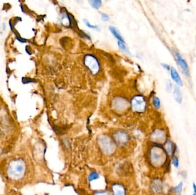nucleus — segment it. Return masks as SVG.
Segmentation results:
<instances>
[{"label":"nucleus","instance_id":"24","mask_svg":"<svg viewBox=\"0 0 196 195\" xmlns=\"http://www.w3.org/2000/svg\"><path fill=\"white\" fill-rule=\"evenodd\" d=\"M193 189H194V193H193V195H196V185L195 184H193Z\"/></svg>","mask_w":196,"mask_h":195},{"label":"nucleus","instance_id":"10","mask_svg":"<svg viewBox=\"0 0 196 195\" xmlns=\"http://www.w3.org/2000/svg\"><path fill=\"white\" fill-rule=\"evenodd\" d=\"M173 95H174V97L175 100L178 103H181L182 101V93L181 92L180 89L178 86H175L174 88V92H173Z\"/></svg>","mask_w":196,"mask_h":195},{"label":"nucleus","instance_id":"16","mask_svg":"<svg viewBox=\"0 0 196 195\" xmlns=\"http://www.w3.org/2000/svg\"><path fill=\"white\" fill-rule=\"evenodd\" d=\"M22 82L24 84H29V83H31V82H35L36 81L32 78H29V77H23L22 78Z\"/></svg>","mask_w":196,"mask_h":195},{"label":"nucleus","instance_id":"12","mask_svg":"<svg viewBox=\"0 0 196 195\" xmlns=\"http://www.w3.org/2000/svg\"><path fill=\"white\" fill-rule=\"evenodd\" d=\"M99 178V175L96 172H92L88 176V181L89 182H92L93 181L96 180Z\"/></svg>","mask_w":196,"mask_h":195},{"label":"nucleus","instance_id":"21","mask_svg":"<svg viewBox=\"0 0 196 195\" xmlns=\"http://www.w3.org/2000/svg\"><path fill=\"white\" fill-rule=\"evenodd\" d=\"M166 89L169 92H170L172 89V84L170 80H168V82H166Z\"/></svg>","mask_w":196,"mask_h":195},{"label":"nucleus","instance_id":"23","mask_svg":"<svg viewBox=\"0 0 196 195\" xmlns=\"http://www.w3.org/2000/svg\"><path fill=\"white\" fill-rule=\"evenodd\" d=\"M162 66L165 69H166V70H170V69H170V66L169 65H168V64H162Z\"/></svg>","mask_w":196,"mask_h":195},{"label":"nucleus","instance_id":"15","mask_svg":"<svg viewBox=\"0 0 196 195\" xmlns=\"http://www.w3.org/2000/svg\"><path fill=\"white\" fill-rule=\"evenodd\" d=\"M153 105L156 108V109H159L161 106V101L160 100L156 97H154L153 98Z\"/></svg>","mask_w":196,"mask_h":195},{"label":"nucleus","instance_id":"2","mask_svg":"<svg viewBox=\"0 0 196 195\" xmlns=\"http://www.w3.org/2000/svg\"><path fill=\"white\" fill-rule=\"evenodd\" d=\"M114 144L111 140L106 136H103L99 139L100 148L104 153L107 154H110L113 152L115 149Z\"/></svg>","mask_w":196,"mask_h":195},{"label":"nucleus","instance_id":"4","mask_svg":"<svg viewBox=\"0 0 196 195\" xmlns=\"http://www.w3.org/2000/svg\"><path fill=\"white\" fill-rule=\"evenodd\" d=\"M146 102L144 98L140 96H137L132 100V107L134 110L136 112H142L145 109Z\"/></svg>","mask_w":196,"mask_h":195},{"label":"nucleus","instance_id":"8","mask_svg":"<svg viewBox=\"0 0 196 195\" xmlns=\"http://www.w3.org/2000/svg\"><path fill=\"white\" fill-rule=\"evenodd\" d=\"M113 195H125V189L123 185L116 184L112 186Z\"/></svg>","mask_w":196,"mask_h":195},{"label":"nucleus","instance_id":"14","mask_svg":"<svg viewBox=\"0 0 196 195\" xmlns=\"http://www.w3.org/2000/svg\"><path fill=\"white\" fill-rule=\"evenodd\" d=\"M182 187H183V183H181L177 186L174 187V193L177 195L181 194V193L182 192Z\"/></svg>","mask_w":196,"mask_h":195},{"label":"nucleus","instance_id":"18","mask_svg":"<svg viewBox=\"0 0 196 195\" xmlns=\"http://www.w3.org/2000/svg\"><path fill=\"white\" fill-rule=\"evenodd\" d=\"M84 21L85 22V25H86L88 27H89L90 28L94 29H95V30H99L98 26H97L96 25H92L90 24V23L88 22V21L86 20H84Z\"/></svg>","mask_w":196,"mask_h":195},{"label":"nucleus","instance_id":"22","mask_svg":"<svg viewBox=\"0 0 196 195\" xmlns=\"http://www.w3.org/2000/svg\"><path fill=\"white\" fill-rule=\"evenodd\" d=\"M95 195H110V194L106 191H99L96 193Z\"/></svg>","mask_w":196,"mask_h":195},{"label":"nucleus","instance_id":"17","mask_svg":"<svg viewBox=\"0 0 196 195\" xmlns=\"http://www.w3.org/2000/svg\"><path fill=\"white\" fill-rule=\"evenodd\" d=\"M118 44V46H119V48H120L122 50H123V51L125 53H129L128 49H127L126 46L124 45V43H123V42H120V41H119Z\"/></svg>","mask_w":196,"mask_h":195},{"label":"nucleus","instance_id":"20","mask_svg":"<svg viewBox=\"0 0 196 195\" xmlns=\"http://www.w3.org/2000/svg\"><path fill=\"white\" fill-rule=\"evenodd\" d=\"M101 18L103 21H107L109 20V17L106 13H102L101 14Z\"/></svg>","mask_w":196,"mask_h":195},{"label":"nucleus","instance_id":"7","mask_svg":"<svg viewBox=\"0 0 196 195\" xmlns=\"http://www.w3.org/2000/svg\"><path fill=\"white\" fill-rule=\"evenodd\" d=\"M170 73L173 80L176 82L177 84L180 86H183V82H182V80L179 74L177 72L176 69L174 68H172V69H170Z\"/></svg>","mask_w":196,"mask_h":195},{"label":"nucleus","instance_id":"9","mask_svg":"<svg viewBox=\"0 0 196 195\" xmlns=\"http://www.w3.org/2000/svg\"><path fill=\"white\" fill-rule=\"evenodd\" d=\"M160 150L157 149H154L152 150L151 153V159L152 160V162L154 163H160L159 162L162 159V154H160Z\"/></svg>","mask_w":196,"mask_h":195},{"label":"nucleus","instance_id":"3","mask_svg":"<svg viewBox=\"0 0 196 195\" xmlns=\"http://www.w3.org/2000/svg\"><path fill=\"white\" fill-rule=\"evenodd\" d=\"M84 63L93 74H96L99 69V65L96 58L91 55H88L84 58Z\"/></svg>","mask_w":196,"mask_h":195},{"label":"nucleus","instance_id":"5","mask_svg":"<svg viewBox=\"0 0 196 195\" xmlns=\"http://www.w3.org/2000/svg\"><path fill=\"white\" fill-rule=\"evenodd\" d=\"M174 56L176 57L177 62L178 63V65L180 66L185 75H186V76H189V66L187 62L181 56L180 54L178 52H177L176 50H174Z\"/></svg>","mask_w":196,"mask_h":195},{"label":"nucleus","instance_id":"19","mask_svg":"<svg viewBox=\"0 0 196 195\" xmlns=\"http://www.w3.org/2000/svg\"><path fill=\"white\" fill-rule=\"evenodd\" d=\"M173 164L174 165V166L175 167H177L179 166V160L178 159V157H174L173 159Z\"/></svg>","mask_w":196,"mask_h":195},{"label":"nucleus","instance_id":"1","mask_svg":"<svg viewBox=\"0 0 196 195\" xmlns=\"http://www.w3.org/2000/svg\"><path fill=\"white\" fill-rule=\"evenodd\" d=\"M25 172V164L21 159H15L10 162L8 169V173L11 178L20 179L24 176Z\"/></svg>","mask_w":196,"mask_h":195},{"label":"nucleus","instance_id":"6","mask_svg":"<svg viewBox=\"0 0 196 195\" xmlns=\"http://www.w3.org/2000/svg\"><path fill=\"white\" fill-rule=\"evenodd\" d=\"M115 138L118 142L120 145H124L129 140V136L125 132L123 131H118L115 134Z\"/></svg>","mask_w":196,"mask_h":195},{"label":"nucleus","instance_id":"13","mask_svg":"<svg viewBox=\"0 0 196 195\" xmlns=\"http://www.w3.org/2000/svg\"><path fill=\"white\" fill-rule=\"evenodd\" d=\"M88 2L91 5L92 8L95 9H99L102 5V1L99 0H92L89 1Z\"/></svg>","mask_w":196,"mask_h":195},{"label":"nucleus","instance_id":"11","mask_svg":"<svg viewBox=\"0 0 196 195\" xmlns=\"http://www.w3.org/2000/svg\"><path fill=\"white\" fill-rule=\"evenodd\" d=\"M110 30L113 34V35L117 39L119 40V41H120V42H122L124 43V40H123V37L120 35V33L118 32V30L115 27L110 26Z\"/></svg>","mask_w":196,"mask_h":195}]
</instances>
